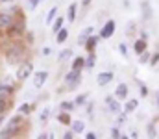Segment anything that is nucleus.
Returning a JSON list of instances; mask_svg holds the SVG:
<instances>
[{
    "instance_id": "f257e3e1",
    "label": "nucleus",
    "mask_w": 159,
    "mask_h": 139,
    "mask_svg": "<svg viewBox=\"0 0 159 139\" xmlns=\"http://www.w3.org/2000/svg\"><path fill=\"white\" fill-rule=\"evenodd\" d=\"M4 56H6V61L9 65H20L22 59H26V56H28V48L20 39H13V43L6 46Z\"/></svg>"
},
{
    "instance_id": "f03ea898",
    "label": "nucleus",
    "mask_w": 159,
    "mask_h": 139,
    "mask_svg": "<svg viewBox=\"0 0 159 139\" xmlns=\"http://www.w3.org/2000/svg\"><path fill=\"white\" fill-rule=\"evenodd\" d=\"M22 124H24V117L19 113V115H15V117H11L9 121H7V124H6V128L0 132V137H17V136H20V132H22Z\"/></svg>"
},
{
    "instance_id": "7ed1b4c3",
    "label": "nucleus",
    "mask_w": 159,
    "mask_h": 139,
    "mask_svg": "<svg viewBox=\"0 0 159 139\" xmlns=\"http://www.w3.org/2000/svg\"><path fill=\"white\" fill-rule=\"evenodd\" d=\"M80 84H81V71L70 69V72L65 74V86H67L69 89H76Z\"/></svg>"
},
{
    "instance_id": "20e7f679",
    "label": "nucleus",
    "mask_w": 159,
    "mask_h": 139,
    "mask_svg": "<svg viewBox=\"0 0 159 139\" xmlns=\"http://www.w3.org/2000/svg\"><path fill=\"white\" fill-rule=\"evenodd\" d=\"M30 74H34V65L30 61H22L17 69V80L19 82H26L30 78Z\"/></svg>"
},
{
    "instance_id": "39448f33",
    "label": "nucleus",
    "mask_w": 159,
    "mask_h": 139,
    "mask_svg": "<svg viewBox=\"0 0 159 139\" xmlns=\"http://www.w3.org/2000/svg\"><path fill=\"white\" fill-rule=\"evenodd\" d=\"M22 34H24V24L17 22V21H13V24L6 30V37H9V39H20Z\"/></svg>"
},
{
    "instance_id": "423d86ee",
    "label": "nucleus",
    "mask_w": 159,
    "mask_h": 139,
    "mask_svg": "<svg viewBox=\"0 0 159 139\" xmlns=\"http://www.w3.org/2000/svg\"><path fill=\"white\" fill-rule=\"evenodd\" d=\"M115 28H117L115 21L109 19V21L102 26V30H100V37H102V39H109V37H113V35H115Z\"/></svg>"
},
{
    "instance_id": "0eeeda50",
    "label": "nucleus",
    "mask_w": 159,
    "mask_h": 139,
    "mask_svg": "<svg viewBox=\"0 0 159 139\" xmlns=\"http://www.w3.org/2000/svg\"><path fill=\"white\" fill-rule=\"evenodd\" d=\"M113 78H115V74L111 71H104V72H100L96 76V84L100 87H106V86H109V82H113Z\"/></svg>"
},
{
    "instance_id": "6e6552de",
    "label": "nucleus",
    "mask_w": 159,
    "mask_h": 139,
    "mask_svg": "<svg viewBox=\"0 0 159 139\" xmlns=\"http://www.w3.org/2000/svg\"><path fill=\"white\" fill-rule=\"evenodd\" d=\"M106 106H107V109H109L111 113H117V115H119L120 111H122V106H120V102H119L117 96H106Z\"/></svg>"
},
{
    "instance_id": "1a4fd4ad",
    "label": "nucleus",
    "mask_w": 159,
    "mask_h": 139,
    "mask_svg": "<svg viewBox=\"0 0 159 139\" xmlns=\"http://www.w3.org/2000/svg\"><path fill=\"white\" fill-rule=\"evenodd\" d=\"M15 17L11 13H0V34H6V30L13 24Z\"/></svg>"
},
{
    "instance_id": "9d476101",
    "label": "nucleus",
    "mask_w": 159,
    "mask_h": 139,
    "mask_svg": "<svg viewBox=\"0 0 159 139\" xmlns=\"http://www.w3.org/2000/svg\"><path fill=\"white\" fill-rule=\"evenodd\" d=\"M46 80H48V72H46V71H37V72L34 74V87H35V89H41Z\"/></svg>"
},
{
    "instance_id": "9b49d317",
    "label": "nucleus",
    "mask_w": 159,
    "mask_h": 139,
    "mask_svg": "<svg viewBox=\"0 0 159 139\" xmlns=\"http://www.w3.org/2000/svg\"><path fill=\"white\" fill-rule=\"evenodd\" d=\"M100 39H102L100 35H89L87 41H85V45H83L85 46V50H87V52H94V48H96V45H98Z\"/></svg>"
},
{
    "instance_id": "f8f14e48",
    "label": "nucleus",
    "mask_w": 159,
    "mask_h": 139,
    "mask_svg": "<svg viewBox=\"0 0 159 139\" xmlns=\"http://www.w3.org/2000/svg\"><path fill=\"white\" fill-rule=\"evenodd\" d=\"M141 9H143V19H144V21H150L152 15H154V11H152L148 0H143V2H141Z\"/></svg>"
},
{
    "instance_id": "ddd939ff",
    "label": "nucleus",
    "mask_w": 159,
    "mask_h": 139,
    "mask_svg": "<svg viewBox=\"0 0 159 139\" xmlns=\"http://www.w3.org/2000/svg\"><path fill=\"white\" fill-rule=\"evenodd\" d=\"M133 50H135V54L139 56L141 52H144V50H148V43H146V39H135V43H133Z\"/></svg>"
},
{
    "instance_id": "4468645a",
    "label": "nucleus",
    "mask_w": 159,
    "mask_h": 139,
    "mask_svg": "<svg viewBox=\"0 0 159 139\" xmlns=\"http://www.w3.org/2000/svg\"><path fill=\"white\" fill-rule=\"evenodd\" d=\"M57 123H59V124H65V126H70V123H72L70 111H63V109H61V113L57 115Z\"/></svg>"
},
{
    "instance_id": "2eb2a0df",
    "label": "nucleus",
    "mask_w": 159,
    "mask_h": 139,
    "mask_svg": "<svg viewBox=\"0 0 159 139\" xmlns=\"http://www.w3.org/2000/svg\"><path fill=\"white\" fill-rule=\"evenodd\" d=\"M115 96H117L119 100H126V98H128V86H126V84H119L117 89H115Z\"/></svg>"
},
{
    "instance_id": "dca6fc26",
    "label": "nucleus",
    "mask_w": 159,
    "mask_h": 139,
    "mask_svg": "<svg viewBox=\"0 0 159 139\" xmlns=\"http://www.w3.org/2000/svg\"><path fill=\"white\" fill-rule=\"evenodd\" d=\"M70 130H72L74 134H81V132L85 130V121H81V119L72 121V123H70Z\"/></svg>"
},
{
    "instance_id": "f3484780",
    "label": "nucleus",
    "mask_w": 159,
    "mask_h": 139,
    "mask_svg": "<svg viewBox=\"0 0 159 139\" xmlns=\"http://www.w3.org/2000/svg\"><path fill=\"white\" fill-rule=\"evenodd\" d=\"M76 11H78V4L74 2V4H70L69 9H67V21H69V22H74V21H76Z\"/></svg>"
},
{
    "instance_id": "a211bd4d",
    "label": "nucleus",
    "mask_w": 159,
    "mask_h": 139,
    "mask_svg": "<svg viewBox=\"0 0 159 139\" xmlns=\"http://www.w3.org/2000/svg\"><path fill=\"white\" fill-rule=\"evenodd\" d=\"M11 108V100L9 96H0V115H6V111Z\"/></svg>"
},
{
    "instance_id": "6ab92c4d",
    "label": "nucleus",
    "mask_w": 159,
    "mask_h": 139,
    "mask_svg": "<svg viewBox=\"0 0 159 139\" xmlns=\"http://www.w3.org/2000/svg\"><path fill=\"white\" fill-rule=\"evenodd\" d=\"M56 15H57V6H52V7H50V11L46 13V19H44V22L50 26V24L56 21Z\"/></svg>"
},
{
    "instance_id": "aec40b11",
    "label": "nucleus",
    "mask_w": 159,
    "mask_h": 139,
    "mask_svg": "<svg viewBox=\"0 0 159 139\" xmlns=\"http://www.w3.org/2000/svg\"><path fill=\"white\" fill-rule=\"evenodd\" d=\"M67 39H69V30H67V28H61V30L56 34V41H57L59 45H63Z\"/></svg>"
},
{
    "instance_id": "412c9836",
    "label": "nucleus",
    "mask_w": 159,
    "mask_h": 139,
    "mask_svg": "<svg viewBox=\"0 0 159 139\" xmlns=\"http://www.w3.org/2000/svg\"><path fill=\"white\" fill-rule=\"evenodd\" d=\"M137 106H139V100H135V98H129V100H126V104H124V111H126V113H129V111H135V109H137Z\"/></svg>"
},
{
    "instance_id": "4be33fe9",
    "label": "nucleus",
    "mask_w": 159,
    "mask_h": 139,
    "mask_svg": "<svg viewBox=\"0 0 159 139\" xmlns=\"http://www.w3.org/2000/svg\"><path fill=\"white\" fill-rule=\"evenodd\" d=\"M15 93L13 86H7V84H0V96H11Z\"/></svg>"
},
{
    "instance_id": "5701e85b",
    "label": "nucleus",
    "mask_w": 159,
    "mask_h": 139,
    "mask_svg": "<svg viewBox=\"0 0 159 139\" xmlns=\"http://www.w3.org/2000/svg\"><path fill=\"white\" fill-rule=\"evenodd\" d=\"M72 58V48H65V50H61L59 52V56H57V61H67V59H70Z\"/></svg>"
},
{
    "instance_id": "b1692460",
    "label": "nucleus",
    "mask_w": 159,
    "mask_h": 139,
    "mask_svg": "<svg viewBox=\"0 0 159 139\" xmlns=\"http://www.w3.org/2000/svg\"><path fill=\"white\" fill-rule=\"evenodd\" d=\"M72 69H74V71H81V69H85V58H81V56L74 58V61H72Z\"/></svg>"
},
{
    "instance_id": "393cba45",
    "label": "nucleus",
    "mask_w": 159,
    "mask_h": 139,
    "mask_svg": "<svg viewBox=\"0 0 159 139\" xmlns=\"http://www.w3.org/2000/svg\"><path fill=\"white\" fill-rule=\"evenodd\" d=\"M94 65H96V54L94 52H89V56L85 58V67L87 69H93Z\"/></svg>"
},
{
    "instance_id": "a878e982",
    "label": "nucleus",
    "mask_w": 159,
    "mask_h": 139,
    "mask_svg": "<svg viewBox=\"0 0 159 139\" xmlns=\"http://www.w3.org/2000/svg\"><path fill=\"white\" fill-rule=\"evenodd\" d=\"M63 22H65V19H63V17H57V19L52 22V32H54V34H57V32L63 28Z\"/></svg>"
},
{
    "instance_id": "bb28decb",
    "label": "nucleus",
    "mask_w": 159,
    "mask_h": 139,
    "mask_svg": "<svg viewBox=\"0 0 159 139\" xmlns=\"http://www.w3.org/2000/svg\"><path fill=\"white\" fill-rule=\"evenodd\" d=\"M150 58H152V54H150L148 50H144V52L139 54V63H141V65H146V63L150 61Z\"/></svg>"
},
{
    "instance_id": "cd10ccee",
    "label": "nucleus",
    "mask_w": 159,
    "mask_h": 139,
    "mask_svg": "<svg viewBox=\"0 0 159 139\" xmlns=\"http://www.w3.org/2000/svg\"><path fill=\"white\" fill-rule=\"evenodd\" d=\"M32 109H34V106H30V104H20L19 106V113L20 115H30Z\"/></svg>"
},
{
    "instance_id": "c85d7f7f",
    "label": "nucleus",
    "mask_w": 159,
    "mask_h": 139,
    "mask_svg": "<svg viewBox=\"0 0 159 139\" xmlns=\"http://www.w3.org/2000/svg\"><path fill=\"white\" fill-rule=\"evenodd\" d=\"M63 111H72L74 108H76V104L74 102H70V100H65V102H61V106H59Z\"/></svg>"
},
{
    "instance_id": "c756f323",
    "label": "nucleus",
    "mask_w": 159,
    "mask_h": 139,
    "mask_svg": "<svg viewBox=\"0 0 159 139\" xmlns=\"http://www.w3.org/2000/svg\"><path fill=\"white\" fill-rule=\"evenodd\" d=\"M50 113H52V108H50V106H48V108H44V109H43V113L39 115V121H41V123H46V121H48V117H50Z\"/></svg>"
},
{
    "instance_id": "7c9ffc66",
    "label": "nucleus",
    "mask_w": 159,
    "mask_h": 139,
    "mask_svg": "<svg viewBox=\"0 0 159 139\" xmlns=\"http://www.w3.org/2000/svg\"><path fill=\"white\" fill-rule=\"evenodd\" d=\"M109 136H111L113 139H126V137H128V136H124V134L120 132L117 126H115V128H111V134H109Z\"/></svg>"
},
{
    "instance_id": "2f4dec72",
    "label": "nucleus",
    "mask_w": 159,
    "mask_h": 139,
    "mask_svg": "<svg viewBox=\"0 0 159 139\" xmlns=\"http://www.w3.org/2000/svg\"><path fill=\"white\" fill-rule=\"evenodd\" d=\"M146 136H148V137H157V130H156L154 123H150V124L146 126Z\"/></svg>"
},
{
    "instance_id": "473e14b6",
    "label": "nucleus",
    "mask_w": 159,
    "mask_h": 139,
    "mask_svg": "<svg viewBox=\"0 0 159 139\" xmlns=\"http://www.w3.org/2000/svg\"><path fill=\"white\" fill-rule=\"evenodd\" d=\"M85 102H87V95H78V96H76V100H74L76 108H78V106H85Z\"/></svg>"
},
{
    "instance_id": "72a5a7b5",
    "label": "nucleus",
    "mask_w": 159,
    "mask_h": 139,
    "mask_svg": "<svg viewBox=\"0 0 159 139\" xmlns=\"http://www.w3.org/2000/svg\"><path fill=\"white\" fill-rule=\"evenodd\" d=\"M159 63V50L156 54H152V58H150V61H148V65H152V67H156Z\"/></svg>"
},
{
    "instance_id": "f704fd0d",
    "label": "nucleus",
    "mask_w": 159,
    "mask_h": 139,
    "mask_svg": "<svg viewBox=\"0 0 159 139\" xmlns=\"http://www.w3.org/2000/svg\"><path fill=\"white\" fill-rule=\"evenodd\" d=\"M139 84V89H141V96H148V87L144 82H137Z\"/></svg>"
},
{
    "instance_id": "c9c22d12",
    "label": "nucleus",
    "mask_w": 159,
    "mask_h": 139,
    "mask_svg": "<svg viewBox=\"0 0 159 139\" xmlns=\"http://www.w3.org/2000/svg\"><path fill=\"white\" fill-rule=\"evenodd\" d=\"M119 52L122 54V56H124V58L128 56V45H126L124 41H122V43H119Z\"/></svg>"
},
{
    "instance_id": "e433bc0d",
    "label": "nucleus",
    "mask_w": 159,
    "mask_h": 139,
    "mask_svg": "<svg viewBox=\"0 0 159 139\" xmlns=\"http://www.w3.org/2000/svg\"><path fill=\"white\" fill-rule=\"evenodd\" d=\"M41 2H43V0H30V2H28V7H30V9H35Z\"/></svg>"
},
{
    "instance_id": "4c0bfd02",
    "label": "nucleus",
    "mask_w": 159,
    "mask_h": 139,
    "mask_svg": "<svg viewBox=\"0 0 159 139\" xmlns=\"http://www.w3.org/2000/svg\"><path fill=\"white\" fill-rule=\"evenodd\" d=\"M93 32H94V28H93V26H87V28H83V32H81V34L89 37V35H93Z\"/></svg>"
},
{
    "instance_id": "58836bf2",
    "label": "nucleus",
    "mask_w": 159,
    "mask_h": 139,
    "mask_svg": "<svg viewBox=\"0 0 159 139\" xmlns=\"http://www.w3.org/2000/svg\"><path fill=\"white\" fill-rule=\"evenodd\" d=\"M126 117H128V113H126V111H124V113L120 111V113H119V119H117V123H119V124H122V123H126Z\"/></svg>"
},
{
    "instance_id": "ea45409f",
    "label": "nucleus",
    "mask_w": 159,
    "mask_h": 139,
    "mask_svg": "<svg viewBox=\"0 0 159 139\" xmlns=\"http://www.w3.org/2000/svg\"><path fill=\"white\" fill-rule=\"evenodd\" d=\"M52 137H54V134H46V132L37 134V139H52Z\"/></svg>"
},
{
    "instance_id": "a19ab883",
    "label": "nucleus",
    "mask_w": 159,
    "mask_h": 139,
    "mask_svg": "<svg viewBox=\"0 0 159 139\" xmlns=\"http://www.w3.org/2000/svg\"><path fill=\"white\" fill-rule=\"evenodd\" d=\"M72 137H74V132H72V130H69V132L63 134V139H72Z\"/></svg>"
},
{
    "instance_id": "79ce46f5",
    "label": "nucleus",
    "mask_w": 159,
    "mask_h": 139,
    "mask_svg": "<svg viewBox=\"0 0 159 139\" xmlns=\"http://www.w3.org/2000/svg\"><path fill=\"white\" fill-rule=\"evenodd\" d=\"M85 137H87V139H96V137H98V134H94V132H87V134H85Z\"/></svg>"
},
{
    "instance_id": "37998d69",
    "label": "nucleus",
    "mask_w": 159,
    "mask_h": 139,
    "mask_svg": "<svg viewBox=\"0 0 159 139\" xmlns=\"http://www.w3.org/2000/svg\"><path fill=\"white\" fill-rule=\"evenodd\" d=\"M129 137H139V132H137V130H131V132H129Z\"/></svg>"
},
{
    "instance_id": "c03bdc74",
    "label": "nucleus",
    "mask_w": 159,
    "mask_h": 139,
    "mask_svg": "<svg viewBox=\"0 0 159 139\" xmlns=\"http://www.w3.org/2000/svg\"><path fill=\"white\" fill-rule=\"evenodd\" d=\"M156 108L159 109V91L156 93Z\"/></svg>"
},
{
    "instance_id": "a18cd8bd",
    "label": "nucleus",
    "mask_w": 159,
    "mask_h": 139,
    "mask_svg": "<svg viewBox=\"0 0 159 139\" xmlns=\"http://www.w3.org/2000/svg\"><path fill=\"white\" fill-rule=\"evenodd\" d=\"M50 52H52V50H50V48H43V54H44V56H48V54H50Z\"/></svg>"
},
{
    "instance_id": "49530a36",
    "label": "nucleus",
    "mask_w": 159,
    "mask_h": 139,
    "mask_svg": "<svg viewBox=\"0 0 159 139\" xmlns=\"http://www.w3.org/2000/svg\"><path fill=\"white\" fill-rule=\"evenodd\" d=\"M91 4V0H81V6H89Z\"/></svg>"
},
{
    "instance_id": "de8ad7c7",
    "label": "nucleus",
    "mask_w": 159,
    "mask_h": 139,
    "mask_svg": "<svg viewBox=\"0 0 159 139\" xmlns=\"http://www.w3.org/2000/svg\"><path fill=\"white\" fill-rule=\"evenodd\" d=\"M7 2H15V0H0V4H7Z\"/></svg>"
},
{
    "instance_id": "09e8293b",
    "label": "nucleus",
    "mask_w": 159,
    "mask_h": 139,
    "mask_svg": "<svg viewBox=\"0 0 159 139\" xmlns=\"http://www.w3.org/2000/svg\"><path fill=\"white\" fill-rule=\"evenodd\" d=\"M2 123H4V115H0V124H2Z\"/></svg>"
}]
</instances>
